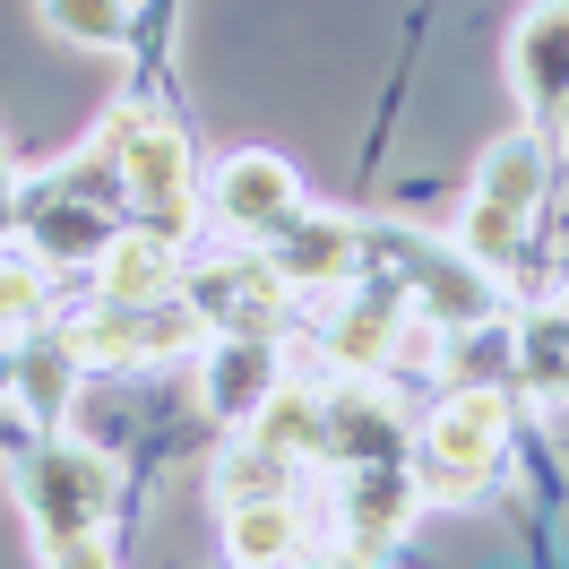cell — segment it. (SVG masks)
Wrapping results in <instances>:
<instances>
[{"label": "cell", "mask_w": 569, "mask_h": 569, "mask_svg": "<svg viewBox=\"0 0 569 569\" xmlns=\"http://www.w3.org/2000/svg\"><path fill=\"white\" fill-rule=\"evenodd\" d=\"M181 346H208V320L190 302H147V311H104L96 328H78V362H156Z\"/></svg>", "instance_id": "8992f818"}, {"label": "cell", "mask_w": 569, "mask_h": 569, "mask_svg": "<svg viewBox=\"0 0 569 569\" xmlns=\"http://www.w3.org/2000/svg\"><path fill=\"white\" fill-rule=\"evenodd\" d=\"M397 320H406V293H397V284H371V293L355 284V293L337 302V320H328V355L346 362V371H371V362H389Z\"/></svg>", "instance_id": "8fae6325"}, {"label": "cell", "mask_w": 569, "mask_h": 569, "mask_svg": "<svg viewBox=\"0 0 569 569\" xmlns=\"http://www.w3.org/2000/svg\"><path fill=\"white\" fill-rule=\"evenodd\" d=\"M500 449H509V397L483 389V380L449 389L440 415H431V431L415 440V483L440 492V500H466L500 475Z\"/></svg>", "instance_id": "6da1fadb"}, {"label": "cell", "mask_w": 569, "mask_h": 569, "mask_svg": "<svg viewBox=\"0 0 569 569\" xmlns=\"http://www.w3.org/2000/svg\"><path fill=\"white\" fill-rule=\"evenodd\" d=\"M552 121H561V147H569V104H561V112H552Z\"/></svg>", "instance_id": "44dd1931"}, {"label": "cell", "mask_w": 569, "mask_h": 569, "mask_svg": "<svg viewBox=\"0 0 569 569\" xmlns=\"http://www.w3.org/2000/svg\"><path fill=\"white\" fill-rule=\"evenodd\" d=\"M87 156H104L112 181L139 199L147 233H173L181 216H190V147H181V130L164 121V112L121 104L104 121V147H87Z\"/></svg>", "instance_id": "3957f363"}, {"label": "cell", "mask_w": 569, "mask_h": 569, "mask_svg": "<svg viewBox=\"0 0 569 569\" xmlns=\"http://www.w3.org/2000/svg\"><path fill=\"white\" fill-rule=\"evenodd\" d=\"M543 181H552V164H543V139H500L483 147V173H475V199L483 208H509V216H535V199H543Z\"/></svg>", "instance_id": "4fadbf2b"}, {"label": "cell", "mask_w": 569, "mask_h": 569, "mask_svg": "<svg viewBox=\"0 0 569 569\" xmlns=\"http://www.w3.org/2000/svg\"><path fill=\"white\" fill-rule=\"evenodd\" d=\"M43 27H61L70 43H104V52H121L130 43V0H36Z\"/></svg>", "instance_id": "2e32d148"}, {"label": "cell", "mask_w": 569, "mask_h": 569, "mask_svg": "<svg viewBox=\"0 0 569 569\" xmlns=\"http://www.w3.org/2000/svg\"><path fill=\"white\" fill-rule=\"evenodd\" d=\"M284 483H293V458L268 449L259 431H242V440L216 458V500H224V509H242V500H284Z\"/></svg>", "instance_id": "5bb4252c"}, {"label": "cell", "mask_w": 569, "mask_h": 569, "mask_svg": "<svg viewBox=\"0 0 569 569\" xmlns=\"http://www.w3.org/2000/svg\"><path fill=\"white\" fill-rule=\"evenodd\" d=\"M18 216V164H9V147H0V224Z\"/></svg>", "instance_id": "d6986e66"}, {"label": "cell", "mask_w": 569, "mask_h": 569, "mask_svg": "<svg viewBox=\"0 0 569 569\" xmlns=\"http://www.w3.org/2000/svg\"><path fill=\"white\" fill-rule=\"evenodd\" d=\"M199 362H208V406L224 415V423H242V431L293 389V380L277 371V346H268V337H208Z\"/></svg>", "instance_id": "52a82bcc"}, {"label": "cell", "mask_w": 569, "mask_h": 569, "mask_svg": "<svg viewBox=\"0 0 569 569\" xmlns=\"http://www.w3.org/2000/svg\"><path fill=\"white\" fill-rule=\"evenodd\" d=\"M96 284H104V311H147V302H173V233H121V242L96 259Z\"/></svg>", "instance_id": "30bf717a"}, {"label": "cell", "mask_w": 569, "mask_h": 569, "mask_svg": "<svg viewBox=\"0 0 569 569\" xmlns=\"http://www.w3.org/2000/svg\"><path fill=\"white\" fill-rule=\"evenodd\" d=\"M415 509H423L415 466H355L346 475V543H362V552H389L415 527Z\"/></svg>", "instance_id": "9c48e42d"}, {"label": "cell", "mask_w": 569, "mask_h": 569, "mask_svg": "<svg viewBox=\"0 0 569 569\" xmlns=\"http://www.w3.org/2000/svg\"><path fill=\"white\" fill-rule=\"evenodd\" d=\"M36 268H27V259H0V328H18L27 320V311H36Z\"/></svg>", "instance_id": "e0dca14e"}, {"label": "cell", "mask_w": 569, "mask_h": 569, "mask_svg": "<svg viewBox=\"0 0 569 569\" xmlns=\"http://www.w3.org/2000/svg\"><path fill=\"white\" fill-rule=\"evenodd\" d=\"M52 569H112V561H104V543H78V552H61Z\"/></svg>", "instance_id": "ffe728a7"}, {"label": "cell", "mask_w": 569, "mask_h": 569, "mask_svg": "<svg viewBox=\"0 0 569 569\" xmlns=\"http://www.w3.org/2000/svg\"><path fill=\"white\" fill-rule=\"evenodd\" d=\"M362 259H371V233L362 224H346V216H284L277 233H268V268H277L284 284H355Z\"/></svg>", "instance_id": "277c9868"}, {"label": "cell", "mask_w": 569, "mask_h": 569, "mask_svg": "<svg viewBox=\"0 0 569 569\" xmlns=\"http://www.w3.org/2000/svg\"><path fill=\"white\" fill-rule=\"evenodd\" d=\"M311 569H380V552H362V543H337V552H320Z\"/></svg>", "instance_id": "ac0fdd59"}, {"label": "cell", "mask_w": 569, "mask_h": 569, "mask_svg": "<svg viewBox=\"0 0 569 569\" xmlns=\"http://www.w3.org/2000/svg\"><path fill=\"white\" fill-rule=\"evenodd\" d=\"M216 216L233 224V233H250V242H268L284 216H302V181H293V164L284 156H268V147H242V156H224L216 164Z\"/></svg>", "instance_id": "5b68a950"}, {"label": "cell", "mask_w": 569, "mask_h": 569, "mask_svg": "<svg viewBox=\"0 0 569 569\" xmlns=\"http://www.w3.org/2000/svg\"><path fill=\"white\" fill-rule=\"evenodd\" d=\"M18 500H27V518H36L43 552L61 561L78 543H96V518H104V500H112V458L70 449V440H36V449L18 458Z\"/></svg>", "instance_id": "7a4b0ae2"}, {"label": "cell", "mask_w": 569, "mask_h": 569, "mask_svg": "<svg viewBox=\"0 0 569 569\" xmlns=\"http://www.w3.org/2000/svg\"><path fill=\"white\" fill-rule=\"evenodd\" d=\"M518 371L535 380V397L569 406V311H543L527 320V346H518Z\"/></svg>", "instance_id": "9a60e30c"}, {"label": "cell", "mask_w": 569, "mask_h": 569, "mask_svg": "<svg viewBox=\"0 0 569 569\" xmlns=\"http://www.w3.org/2000/svg\"><path fill=\"white\" fill-rule=\"evenodd\" d=\"M509 87L527 96V112L569 104V0H535L509 36Z\"/></svg>", "instance_id": "ba28073f"}, {"label": "cell", "mask_w": 569, "mask_h": 569, "mask_svg": "<svg viewBox=\"0 0 569 569\" xmlns=\"http://www.w3.org/2000/svg\"><path fill=\"white\" fill-rule=\"evenodd\" d=\"M224 552L242 569H284L302 552V509L293 500H242V509H224Z\"/></svg>", "instance_id": "7c38bea8"}]
</instances>
